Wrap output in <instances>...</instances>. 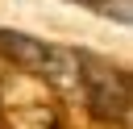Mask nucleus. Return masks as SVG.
<instances>
[{
    "label": "nucleus",
    "instance_id": "1",
    "mask_svg": "<svg viewBox=\"0 0 133 129\" xmlns=\"http://www.w3.org/2000/svg\"><path fill=\"white\" fill-rule=\"evenodd\" d=\"M79 62H83V83L79 87L87 96L91 117L129 125V75L100 62V58H87V54H79Z\"/></svg>",
    "mask_w": 133,
    "mask_h": 129
},
{
    "label": "nucleus",
    "instance_id": "2",
    "mask_svg": "<svg viewBox=\"0 0 133 129\" xmlns=\"http://www.w3.org/2000/svg\"><path fill=\"white\" fill-rule=\"evenodd\" d=\"M46 42H37V37H29V33H17V29H0V58H8L12 67H21V71H42V62H46Z\"/></svg>",
    "mask_w": 133,
    "mask_h": 129
},
{
    "label": "nucleus",
    "instance_id": "3",
    "mask_svg": "<svg viewBox=\"0 0 133 129\" xmlns=\"http://www.w3.org/2000/svg\"><path fill=\"white\" fill-rule=\"evenodd\" d=\"M37 75H46V83H54L58 92H75V87L83 83V62H79L75 50L50 46V50H46V62H42Z\"/></svg>",
    "mask_w": 133,
    "mask_h": 129
},
{
    "label": "nucleus",
    "instance_id": "4",
    "mask_svg": "<svg viewBox=\"0 0 133 129\" xmlns=\"http://www.w3.org/2000/svg\"><path fill=\"white\" fill-rule=\"evenodd\" d=\"M100 12H104L108 21H116V25H129V21H133V0H104Z\"/></svg>",
    "mask_w": 133,
    "mask_h": 129
},
{
    "label": "nucleus",
    "instance_id": "5",
    "mask_svg": "<svg viewBox=\"0 0 133 129\" xmlns=\"http://www.w3.org/2000/svg\"><path fill=\"white\" fill-rule=\"evenodd\" d=\"M71 4H83V8H96V12H100V4H104V0H71Z\"/></svg>",
    "mask_w": 133,
    "mask_h": 129
},
{
    "label": "nucleus",
    "instance_id": "6",
    "mask_svg": "<svg viewBox=\"0 0 133 129\" xmlns=\"http://www.w3.org/2000/svg\"><path fill=\"white\" fill-rule=\"evenodd\" d=\"M0 129H4V108H0Z\"/></svg>",
    "mask_w": 133,
    "mask_h": 129
}]
</instances>
